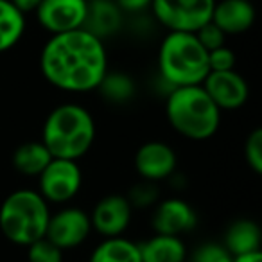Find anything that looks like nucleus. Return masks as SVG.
I'll use <instances>...</instances> for the list:
<instances>
[{
    "instance_id": "obj_8",
    "label": "nucleus",
    "mask_w": 262,
    "mask_h": 262,
    "mask_svg": "<svg viewBox=\"0 0 262 262\" xmlns=\"http://www.w3.org/2000/svg\"><path fill=\"white\" fill-rule=\"evenodd\" d=\"M36 20L51 36L83 29L88 15V0H41L34 11Z\"/></svg>"
},
{
    "instance_id": "obj_15",
    "label": "nucleus",
    "mask_w": 262,
    "mask_h": 262,
    "mask_svg": "<svg viewBox=\"0 0 262 262\" xmlns=\"http://www.w3.org/2000/svg\"><path fill=\"white\" fill-rule=\"evenodd\" d=\"M260 241L262 235L257 223L251 219H239L226 228L223 246L228 250L232 257H241V255L260 251Z\"/></svg>"
},
{
    "instance_id": "obj_22",
    "label": "nucleus",
    "mask_w": 262,
    "mask_h": 262,
    "mask_svg": "<svg viewBox=\"0 0 262 262\" xmlns=\"http://www.w3.org/2000/svg\"><path fill=\"white\" fill-rule=\"evenodd\" d=\"M192 262H233V257L228 253L223 244L219 243H205L196 248L190 257Z\"/></svg>"
},
{
    "instance_id": "obj_12",
    "label": "nucleus",
    "mask_w": 262,
    "mask_h": 262,
    "mask_svg": "<svg viewBox=\"0 0 262 262\" xmlns=\"http://www.w3.org/2000/svg\"><path fill=\"white\" fill-rule=\"evenodd\" d=\"M178 157L169 144L151 140L139 147L135 153V169L144 182H162L174 174Z\"/></svg>"
},
{
    "instance_id": "obj_24",
    "label": "nucleus",
    "mask_w": 262,
    "mask_h": 262,
    "mask_svg": "<svg viewBox=\"0 0 262 262\" xmlns=\"http://www.w3.org/2000/svg\"><path fill=\"white\" fill-rule=\"evenodd\" d=\"M194 36L198 38V41H200L201 45H203V49L207 52L214 51V49H219L223 47V45H226V34L223 33L219 27H215L212 22L205 24L203 27H200V29L194 33Z\"/></svg>"
},
{
    "instance_id": "obj_6",
    "label": "nucleus",
    "mask_w": 262,
    "mask_h": 262,
    "mask_svg": "<svg viewBox=\"0 0 262 262\" xmlns=\"http://www.w3.org/2000/svg\"><path fill=\"white\" fill-rule=\"evenodd\" d=\"M215 0H153L151 11L169 33H196L210 22Z\"/></svg>"
},
{
    "instance_id": "obj_9",
    "label": "nucleus",
    "mask_w": 262,
    "mask_h": 262,
    "mask_svg": "<svg viewBox=\"0 0 262 262\" xmlns=\"http://www.w3.org/2000/svg\"><path fill=\"white\" fill-rule=\"evenodd\" d=\"M92 232L90 215L76 207L61 208L56 214H51L45 237L59 250H72L88 239Z\"/></svg>"
},
{
    "instance_id": "obj_17",
    "label": "nucleus",
    "mask_w": 262,
    "mask_h": 262,
    "mask_svg": "<svg viewBox=\"0 0 262 262\" xmlns=\"http://www.w3.org/2000/svg\"><path fill=\"white\" fill-rule=\"evenodd\" d=\"M52 160L47 147L41 144V140H33V142H24L13 153V167L24 176H40L41 171Z\"/></svg>"
},
{
    "instance_id": "obj_16",
    "label": "nucleus",
    "mask_w": 262,
    "mask_h": 262,
    "mask_svg": "<svg viewBox=\"0 0 262 262\" xmlns=\"http://www.w3.org/2000/svg\"><path fill=\"white\" fill-rule=\"evenodd\" d=\"M142 262H185L187 248L182 237L155 233L146 243L139 244Z\"/></svg>"
},
{
    "instance_id": "obj_5",
    "label": "nucleus",
    "mask_w": 262,
    "mask_h": 262,
    "mask_svg": "<svg viewBox=\"0 0 262 262\" xmlns=\"http://www.w3.org/2000/svg\"><path fill=\"white\" fill-rule=\"evenodd\" d=\"M158 70L172 88L201 84L208 76V52L192 33H169L158 51Z\"/></svg>"
},
{
    "instance_id": "obj_14",
    "label": "nucleus",
    "mask_w": 262,
    "mask_h": 262,
    "mask_svg": "<svg viewBox=\"0 0 262 262\" xmlns=\"http://www.w3.org/2000/svg\"><path fill=\"white\" fill-rule=\"evenodd\" d=\"M210 22L226 36L243 34L255 22V8L250 0H219L212 9Z\"/></svg>"
},
{
    "instance_id": "obj_18",
    "label": "nucleus",
    "mask_w": 262,
    "mask_h": 262,
    "mask_svg": "<svg viewBox=\"0 0 262 262\" xmlns=\"http://www.w3.org/2000/svg\"><path fill=\"white\" fill-rule=\"evenodd\" d=\"M88 262H142L139 244L126 237H108L95 246Z\"/></svg>"
},
{
    "instance_id": "obj_25",
    "label": "nucleus",
    "mask_w": 262,
    "mask_h": 262,
    "mask_svg": "<svg viewBox=\"0 0 262 262\" xmlns=\"http://www.w3.org/2000/svg\"><path fill=\"white\" fill-rule=\"evenodd\" d=\"M126 198L133 208H146V207H149V205L157 203L158 190H157V187H155V183L144 182V183H139L135 189H131L129 196H126Z\"/></svg>"
},
{
    "instance_id": "obj_2",
    "label": "nucleus",
    "mask_w": 262,
    "mask_h": 262,
    "mask_svg": "<svg viewBox=\"0 0 262 262\" xmlns=\"http://www.w3.org/2000/svg\"><path fill=\"white\" fill-rule=\"evenodd\" d=\"M94 140V117L76 102L56 106L41 127V144L52 158L77 162L92 149Z\"/></svg>"
},
{
    "instance_id": "obj_27",
    "label": "nucleus",
    "mask_w": 262,
    "mask_h": 262,
    "mask_svg": "<svg viewBox=\"0 0 262 262\" xmlns=\"http://www.w3.org/2000/svg\"><path fill=\"white\" fill-rule=\"evenodd\" d=\"M22 15H29L38 9V6L41 4V0H9Z\"/></svg>"
},
{
    "instance_id": "obj_19",
    "label": "nucleus",
    "mask_w": 262,
    "mask_h": 262,
    "mask_svg": "<svg viewBox=\"0 0 262 262\" xmlns=\"http://www.w3.org/2000/svg\"><path fill=\"white\" fill-rule=\"evenodd\" d=\"M26 33V15L9 0H0V52L13 49Z\"/></svg>"
},
{
    "instance_id": "obj_29",
    "label": "nucleus",
    "mask_w": 262,
    "mask_h": 262,
    "mask_svg": "<svg viewBox=\"0 0 262 262\" xmlns=\"http://www.w3.org/2000/svg\"><path fill=\"white\" fill-rule=\"evenodd\" d=\"M185 262H192V260H189V258H187V260H185Z\"/></svg>"
},
{
    "instance_id": "obj_7",
    "label": "nucleus",
    "mask_w": 262,
    "mask_h": 262,
    "mask_svg": "<svg viewBox=\"0 0 262 262\" xmlns=\"http://www.w3.org/2000/svg\"><path fill=\"white\" fill-rule=\"evenodd\" d=\"M83 185V174L74 160L52 158L38 176V194L47 203H69Z\"/></svg>"
},
{
    "instance_id": "obj_23",
    "label": "nucleus",
    "mask_w": 262,
    "mask_h": 262,
    "mask_svg": "<svg viewBox=\"0 0 262 262\" xmlns=\"http://www.w3.org/2000/svg\"><path fill=\"white\" fill-rule=\"evenodd\" d=\"M235 70V52L223 45L208 52V72H226Z\"/></svg>"
},
{
    "instance_id": "obj_26",
    "label": "nucleus",
    "mask_w": 262,
    "mask_h": 262,
    "mask_svg": "<svg viewBox=\"0 0 262 262\" xmlns=\"http://www.w3.org/2000/svg\"><path fill=\"white\" fill-rule=\"evenodd\" d=\"M151 4H153V0H115L119 11L126 13H142L147 8L151 9Z\"/></svg>"
},
{
    "instance_id": "obj_10",
    "label": "nucleus",
    "mask_w": 262,
    "mask_h": 262,
    "mask_svg": "<svg viewBox=\"0 0 262 262\" xmlns=\"http://www.w3.org/2000/svg\"><path fill=\"white\" fill-rule=\"evenodd\" d=\"M131 215H133V207L127 198L120 194H110L99 200L92 210V230H95L104 239L120 237L129 226Z\"/></svg>"
},
{
    "instance_id": "obj_4",
    "label": "nucleus",
    "mask_w": 262,
    "mask_h": 262,
    "mask_svg": "<svg viewBox=\"0 0 262 262\" xmlns=\"http://www.w3.org/2000/svg\"><path fill=\"white\" fill-rule=\"evenodd\" d=\"M51 210L38 190L20 189L11 192L0 205V232L18 246H29L45 237Z\"/></svg>"
},
{
    "instance_id": "obj_28",
    "label": "nucleus",
    "mask_w": 262,
    "mask_h": 262,
    "mask_svg": "<svg viewBox=\"0 0 262 262\" xmlns=\"http://www.w3.org/2000/svg\"><path fill=\"white\" fill-rule=\"evenodd\" d=\"M233 262H262V253H260V251H255V253L233 257Z\"/></svg>"
},
{
    "instance_id": "obj_11",
    "label": "nucleus",
    "mask_w": 262,
    "mask_h": 262,
    "mask_svg": "<svg viewBox=\"0 0 262 262\" xmlns=\"http://www.w3.org/2000/svg\"><path fill=\"white\" fill-rule=\"evenodd\" d=\"M201 86L212 99V102L219 108V112L239 110L241 106L246 104L248 97H250V86H248L246 79L235 70L208 72Z\"/></svg>"
},
{
    "instance_id": "obj_3",
    "label": "nucleus",
    "mask_w": 262,
    "mask_h": 262,
    "mask_svg": "<svg viewBox=\"0 0 262 262\" xmlns=\"http://www.w3.org/2000/svg\"><path fill=\"white\" fill-rule=\"evenodd\" d=\"M165 115L172 129L189 140L210 139L221 124V112L201 84L172 88L165 101Z\"/></svg>"
},
{
    "instance_id": "obj_20",
    "label": "nucleus",
    "mask_w": 262,
    "mask_h": 262,
    "mask_svg": "<svg viewBox=\"0 0 262 262\" xmlns=\"http://www.w3.org/2000/svg\"><path fill=\"white\" fill-rule=\"evenodd\" d=\"M27 262H63V250L41 237L27 246Z\"/></svg>"
},
{
    "instance_id": "obj_13",
    "label": "nucleus",
    "mask_w": 262,
    "mask_h": 262,
    "mask_svg": "<svg viewBox=\"0 0 262 262\" xmlns=\"http://www.w3.org/2000/svg\"><path fill=\"white\" fill-rule=\"evenodd\" d=\"M198 225L196 210L180 198H169L157 205L153 214L155 233L180 237L194 230Z\"/></svg>"
},
{
    "instance_id": "obj_1",
    "label": "nucleus",
    "mask_w": 262,
    "mask_h": 262,
    "mask_svg": "<svg viewBox=\"0 0 262 262\" xmlns=\"http://www.w3.org/2000/svg\"><path fill=\"white\" fill-rule=\"evenodd\" d=\"M40 70L58 90L70 94L97 90L108 74L106 47L86 29L54 34L41 49Z\"/></svg>"
},
{
    "instance_id": "obj_21",
    "label": "nucleus",
    "mask_w": 262,
    "mask_h": 262,
    "mask_svg": "<svg viewBox=\"0 0 262 262\" xmlns=\"http://www.w3.org/2000/svg\"><path fill=\"white\" fill-rule=\"evenodd\" d=\"M244 160H246L248 167L255 172L260 174L262 172V129L255 127L250 135L246 137L244 142Z\"/></svg>"
}]
</instances>
